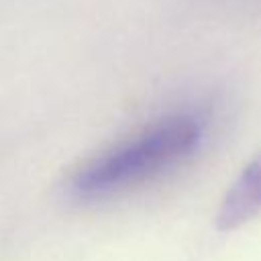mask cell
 <instances>
[{
	"instance_id": "6da1fadb",
	"label": "cell",
	"mask_w": 261,
	"mask_h": 261,
	"mask_svg": "<svg viewBox=\"0 0 261 261\" xmlns=\"http://www.w3.org/2000/svg\"><path fill=\"white\" fill-rule=\"evenodd\" d=\"M202 141L198 118L177 114L88 161L71 179L77 196L94 198L143 181L190 157Z\"/></svg>"
},
{
	"instance_id": "7a4b0ae2",
	"label": "cell",
	"mask_w": 261,
	"mask_h": 261,
	"mask_svg": "<svg viewBox=\"0 0 261 261\" xmlns=\"http://www.w3.org/2000/svg\"><path fill=\"white\" fill-rule=\"evenodd\" d=\"M257 214H261V153L241 171L226 192L218 208L216 224L222 230H230Z\"/></svg>"
}]
</instances>
